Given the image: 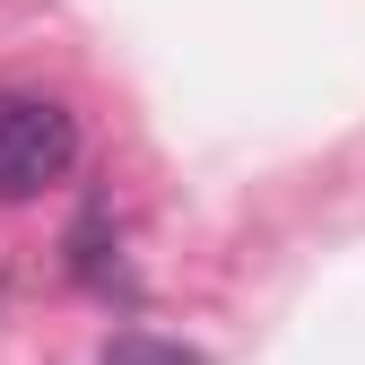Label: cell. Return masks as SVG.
Returning a JSON list of instances; mask_svg holds the SVG:
<instances>
[{
	"mask_svg": "<svg viewBox=\"0 0 365 365\" xmlns=\"http://www.w3.org/2000/svg\"><path fill=\"white\" fill-rule=\"evenodd\" d=\"M78 165V113L53 96H0V200H35Z\"/></svg>",
	"mask_w": 365,
	"mask_h": 365,
	"instance_id": "obj_1",
	"label": "cell"
},
{
	"mask_svg": "<svg viewBox=\"0 0 365 365\" xmlns=\"http://www.w3.org/2000/svg\"><path fill=\"white\" fill-rule=\"evenodd\" d=\"M105 365H209V356L182 348V339H157V331H113L105 339Z\"/></svg>",
	"mask_w": 365,
	"mask_h": 365,
	"instance_id": "obj_2",
	"label": "cell"
}]
</instances>
